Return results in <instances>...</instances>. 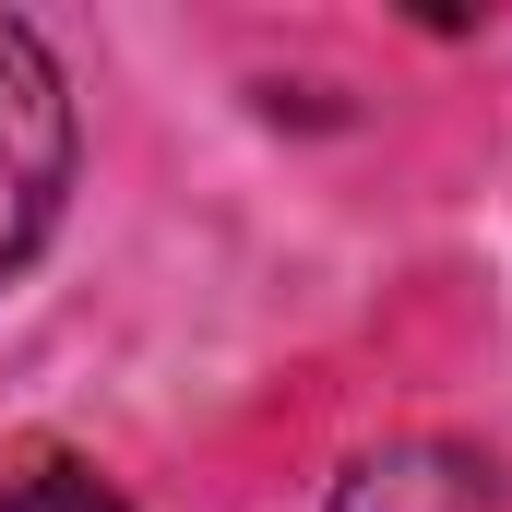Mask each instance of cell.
<instances>
[{
	"label": "cell",
	"mask_w": 512,
	"mask_h": 512,
	"mask_svg": "<svg viewBox=\"0 0 512 512\" xmlns=\"http://www.w3.org/2000/svg\"><path fill=\"white\" fill-rule=\"evenodd\" d=\"M60 191H72V84L48 60V36L24 12H0V286L48 239Z\"/></svg>",
	"instance_id": "1"
},
{
	"label": "cell",
	"mask_w": 512,
	"mask_h": 512,
	"mask_svg": "<svg viewBox=\"0 0 512 512\" xmlns=\"http://www.w3.org/2000/svg\"><path fill=\"white\" fill-rule=\"evenodd\" d=\"M0 512H131L96 465H72V453H36V465H12L0 477Z\"/></svg>",
	"instance_id": "3"
},
{
	"label": "cell",
	"mask_w": 512,
	"mask_h": 512,
	"mask_svg": "<svg viewBox=\"0 0 512 512\" xmlns=\"http://www.w3.org/2000/svg\"><path fill=\"white\" fill-rule=\"evenodd\" d=\"M405 477H417V489H382V477L358 465L334 512H489V465H465V453H405Z\"/></svg>",
	"instance_id": "2"
}]
</instances>
